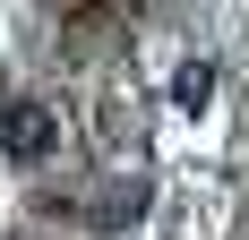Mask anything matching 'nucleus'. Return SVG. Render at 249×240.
I'll use <instances>...</instances> for the list:
<instances>
[{
    "mask_svg": "<svg viewBox=\"0 0 249 240\" xmlns=\"http://www.w3.org/2000/svg\"><path fill=\"white\" fill-rule=\"evenodd\" d=\"M0 154H9V163H43L52 154V112L43 103H9V112H0Z\"/></svg>",
    "mask_w": 249,
    "mask_h": 240,
    "instance_id": "f257e3e1",
    "label": "nucleus"
}]
</instances>
